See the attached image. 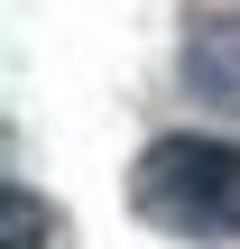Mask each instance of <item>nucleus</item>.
<instances>
[{
  "label": "nucleus",
  "instance_id": "1",
  "mask_svg": "<svg viewBox=\"0 0 240 249\" xmlns=\"http://www.w3.org/2000/svg\"><path fill=\"white\" fill-rule=\"evenodd\" d=\"M129 203L166 240H240V148L194 129L148 139V157L129 166Z\"/></svg>",
  "mask_w": 240,
  "mask_h": 249
},
{
  "label": "nucleus",
  "instance_id": "2",
  "mask_svg": "<svg viewBox=\"0 0 240 249\" xmlns=\"http://www.w3.org/2000/svg\"><path fill=\"white\" fill-rule=\"evenodd\" d=\"M185 83L213 102V111H240V18L231 9H203L185 28Z\"/></svg>",
  "mask_w": 240,
  "mask_h": 249
},
{
  "label": "nucleus",
  "instance_id": "3",
  "mask_svg": "<svg viewBox=\"0 0 240 249\" xmlns=\"http://www.w3.org/2000/svg\"><path fill=\"white\" fill-rule=\"evenodd\" d=\"M0 231H9V249H65V213L37 203L28 185H9L0 194Z\"/></svg>",
  "mask_w": 240,
  "mask_h": 249
}]
</instances>
